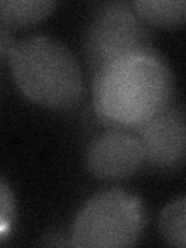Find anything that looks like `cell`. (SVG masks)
Segmentation results:
<instances>
[{"mask_svg":"<svg viewBox=\"0 0 186 248\" xmlns=\"http://www.w3.org/2000/svg\"><path fill=\"white\" fill-rule=\"evenodd\" d=\"M146 227L141 199L124 189L95 194L79 209L70 245L79 248H123L137 244Z\"/></svg>","mask_w":186,"mask_h":248,"instance_id":"obj_3","label":"cell"},{"mask_svg":"<svg viewBox=\"0 0 186 248\" xmlns=\"http://www.w3.org/2000/svg\"><path fill=\"white\" fill-rule=\"evenodd\" d=\"M174 73L158 51L112 62L93 76V107L106 126L134 130L172 104Z\"/></svg>","mask_w":186,"mask_h":248,"instance_id":"obj_1","label":"cell"},{"mask_svg":"<svg viewBox=\"0 0 186 248\" xmlns=\"http://www.w3.org/2000/svg\"><path fill=\"white\" fill-rule=\"evenodd\" d=\"M14 45H16V41L13 37L11 30L8 28L5 23L0 22V61L10 58V53Z\"/></svg>","mask_w":186,"mask_h":248,"instance_id":"obj_10","label":"cell"},{"mask_svg":"<svg viewBox=\"0 0 186 248\" xmlns=\"http://www.w3.org/2000/svg\"><path fill=\"white\" fill-rule=\"evenodd\" d=\"M152 34L130 2H104L96 6L84 36V53L93 73L112 62L154 53Z\"/></svg>","mask_w":186,"mask_h":248,"instance_id":"obj_4","label":"cell"},{"mask_svg":"<svg viewBox=\"0 0 186 248\" xmlns=\"http://www.w3.org/2000/svg\"><path fill=\"white\" fill-rule=\"evenodd\" d=\"M144 163V149L132 130L115 129L99 134L90 141L85 165L93 177L104 182H120L134 175Z\"/></svg>","mask_w":186,"mask_h":248,"instance_id":"obj_5","label":"cell"},{"mask_svg":"<svg viewBox=\"0 0 186 248\" xmlns=\"http://www.w3.org/2000/svg\"><path fill=\"white\" fill-rule=\"evenodd\" d=\"M16 85L30 101L48 108H70L84 95V75L72 50L45 34L16 42L10 53Z\"/></svg>","mask_w":186,"mask_h":248,"instance_id":"obj_2","label":"cell"},{"mask_svg":"<svg viewBox=\"0 0 186 248\" xmlns=\"http://www.w3.org/2000/svg\"><path fill=\"white\" fill-rule=\"evenodd\" d=\"M132 132L144 149V163L157 169L182 168L186 155V124L182 107L170 104Z\"/></svg>","mask_w":186,"mask_h":248,"instance_id":"obj_6","label":"cell"},{"mask_svg":"<svg viewBox=\"0 0 186 248\" xmlns=\"http://www.w3.org/2000/svg\"><path fill=\"white\" fill-rule=\"evenodd\" d=\"M130 5L146 25L178 28L186 19L185 0H134Z\"/></svg>","mask_w":186,"mask_h":248,"instance_id":"obj_7","label":"cell"},{"mask_svg":"<svg viewBox=\"0 0 186 248\" xmlns=\"http://www.w3.org/2000/svg\"><path fill=\"white\" fill-rule=\"evenodd\" d=\"M58 2L53 0H0V22L10 28H20L41 22L50 16Z\"/></svg>","mask_w":186,"mask_h":248,"instance_id":"obj_8","label":"cell"},{"mask_svg":"<svg viewBox=\"0 0 186 248\" xmlns=\"http://www.w3.org/2000/svg\"><path fill=\"white\" fill-rule=\"evenodd\" d=\"M186 199L180 196L163 209L158 219V228L163 239L169 245L185 248L186 245Z\"/></svg>","mask_w":186,"mask_h":248,"instance_id":"obj_9","label":"cell"}]
</instances>
